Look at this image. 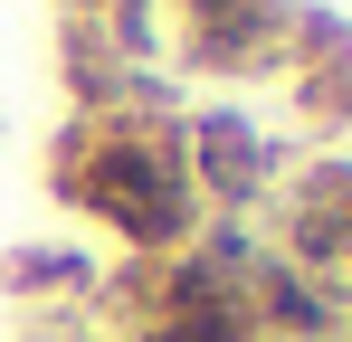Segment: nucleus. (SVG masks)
I'll use <instances>...</instances> for the list:
<instances>
[{
	"label": "nucleus",
	"instance_id": "1",
	"mask_svg": "<svg viewBox=\"0 0 352 342\" xmlns=\"http://www.w3.org/2000/svg\"><path fill=\"white\" fill-rule=\"evenodd\" d=\"M48 190L67 209H86L96 228H115L124 257H181L210 228L190 162H181V105L67 114L58 143H48Z\"/></svg>",
	"mask_w": 352,
	"mask_h": 342
},
{
	"label": "nucleus",
	"instance_id": "2",
	"mask_svg": "<svg viewBox=\"0 0 352 342\" xmlns=\"http://www.w3.org/2000/svg\"><path fill=\"white\" fill-rule=\"evenodd\" d=\"M172 57L210 86H267L295 57V0H172Z\"/></svg>",
	"mask_w": 352,
	"mask_h": 342
},
{
	"label": "nucleus",
	"instance_id": "3",
	"mask_svg": "<svg viewBox=\"0 0 352 342\" xmlns=\"http://www.w3.org/2000/svg\"><path fill=\"white\" fill-rule=\"evenodd\" d=\"M181 162H190V190L210 219H267L276 181H286V152L267 143V124L238 105H190L181 114Z\"/></svg>",
	"mask_w": 352,
	"mask_h": 342
},
{
	"label": "nucleus",
	"instance_id": "4",
	"mask_svg": "<svg viewBox=\"0 0 352 342\" xmlns=\"http://www.w3.org/2000/svg\"><path fill=\"white\" fill-rule=\"evenodd\" d=\"M267 247H276L286 266H305V276H324L352 247V152H314V162H295L286 181H276Z\"/></svg>",
	"mask_w": 352,
	"mask_h": 342
},
{
	"label": "nucleus",
	"instance_id": "5",
	"mask_svg": "<svg viewBox=\"0 0 352 342\" xmlns=\"http://www.w3.org/2000/svg\"><path fill=\"white\" fill-rule=\"evenodd\" d=\"M295 95V124L305 133H352V19L343 10H324V0H295V57L286 76H276Z\"/></svg>",
	"mask_w": 352,
	"mask_h": 342
},
{
	"label": "nucleus",
	"instance_id": "6",
	"mask_svg": "<svg viewBox=\"0 0 352 342\" xmlns=\"http://www.w3.org/2000/svg\"><path fill=\"white\" fill-rule=\"evenodd\" d=\"M248 314H257V342H333L352 323L343 304L305 276V266H286L276 247H257V266H248Z\"/></svg>",
	"mask_w": 352,
	"mask_h": 342
},
{
	"label": "nucleus",
	"instance_id": "7",
	"mask_svg": "<svg viewBox=\"0 0 352 342\" xmlns=\"http://www.w3.org/2000/svg\"><path fill=\"white\" fill-rule=\"evenodd\" d=\"M96 276H105V266H96L86 247H48V238L0 257V285H10L19 304H96Z\"/></svg>",
	"mask_w": 352,
	"mask_h": 342
},
{
	"label": "nucleus",
	"instance_id": "8",
	"mask_svg": "<svg viewBox=\"0 0 352 342\" xmlns=\"http://www.w3.org/2000/svg\"><path fill=\"white\" fill-rule=\"evenodd\" d=\"M96 10H105V0H58V19H96Z\"/></svg>",
	"mask_w": 352,
	"mask_h": 342
},
{
	"label": "nucleus",
	"instance_id": "9",
	"mask_svg": "<svg viewBox=\"0 0 352 342\" xmlns=\"http://www.w3.org/2000/svg\"><path fill=\"white\" fill-rule=\"evenodd\" d=\"M333 342H352V323H343V333H333Z\"/></svg>",
	"mask_w": 352,
	"mask_h": 342
}]
</instances>
